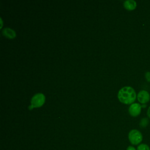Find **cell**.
Returning a JSON list of instances; mask_svg holds the SVG:
<instances>
[{"label":"cell","mask_w":150,"mask_h":150,"mask_svg":"<svg viewBox=\"0 0 150 150\" xmlns=\"http://www.w3.org/2000/svg\"><path fill=\"white\" fill-rule=\"evenodd\" d=\"M145 79L147 82L150 83V71H146L145 73Z\"/></svg>","instance_id":"10"},{"label":"cell","mask_w":150,"mask_h":150,"mask_svg":"<svg viewBox=\"0 0 150 150\" xmlns=\"http://www.w3.org/2000/svg\"><path fill=\"white\" fill-rule=\"evenodd\" d=\"M126 150H137V148H135L133 145H129L127 148Z\"/></svg>","instance_id":"11"},{"label":"cell","mask_w":150,"mask_h":150,"mask_svg":"<svg viewBox=\"0 0 150 150\" xmlns=\"http://www.w3.org/2000/svg\"><path fill=\"white\" fill-rule=\"evenodd\" d=\"M135 90L129 86L121 88L118 93V98L120 102L125 104H132L137 98Z\"/></svg>","instance_id":"1"},{"label":"cell","mask_w":150,"mask_h":150,"mask_svg":"<svg viewBox=\"0 0 150 150\" xmlns=\"http://www.w3.org/2000/svg\"><path fill=\"white\" fill-rule=\"evenodd\" d=\"M149 118H148V117H143L142 118L139 122V125L140 127V128H145L149 124Z\"/></svg>","instance_id":"8"},{"label":"cell","mask_w":150,"mask_h":150,"mask_svg":"<svg viewBox=\"0 0 150 150\" xmlns=\"http://www.w3.org/2000/svg\"><path fill=\"white\" fill-rule=\"evenodd\" d=\"M45 101V96L42 93H37L35 94L31 100V105L28 107L29 110L33 108L40 107L43 105Z\"/></svg>","instance_id":"3"},{"label":"cell","mask_w":150,"mask_h":150,"mask_svg":"<svg viewBox=\"0 0 150 150\" xmlns=\"http://www.w3.org/2000/svg\"><path fill=\"white\" fill-rule=\"evenodd\" d=\"M142 106L139 103H134L130 105L128 108V112L130 115L134 117H136L140 115L141 112Z\"/></svg>","instance_id":"5"},{"label":"cell","mask_w":150,"mask_h":150,"mask_svg":"<svg viewBox=\"0 0 150 150\" xmlns=\"http://www.w3.org/2000/svg\"><path fill=\"white\" fill-rule=\"evenodd\" d=\"M2 34L4 36L8 39H13L16 37L15 32L13 29L9 28H4L2 30Z\"/></svg>","instance_id":"7"},{"label":"cell","mask_w":150,"mask_h":150,"mask_svg":"<svg viewBox=\"0 0 150 150\" xmlns=\"http://www.w3.org/2000/svg\"><path fill=\"white\" fill-rule=\"evenodd\" d=\"M137 2L134 0H127L124 2V8L128 11H133L137 7Z\"/></svg>","instance_id":"6"},{"label":"cell","mask_w":150,"mask_h":150,"mask_svg":"<svg viewBox=\"0 0 150 150\" xmlns=\"http://www.w3.org/2000/svg\"><path fill=\"white\" fill-rule=\"evenodd\" d=\"M129 142L132 145H138L142 143L143 141V135L140 131L137 129H131L128 135Z\"/></svg>","instance_id":"2"},{"label":"cell","mask_w":150,"mask_h":150,"mask_svg":"<svg viewBox=\"0 0 150 150\" xmlns=\"http://www.w3.org/2000/svg\"><path fill=\"white\" fill-rule=\"evenodd\" d=\"M137 150H150V146L145 143H141L137 146Z\"/></svg>","instance_id":"9"},{"label":"cell","mask_w":150,"mask_h":150,"mask_svg":"<svg viewBox=\"0 0 150 150\" xmlns=\"http://www.w3.org/2000/svg\"><path fill=\"white\" fill-rule=\"evenodd\" d=\"M146 115L148 118L150 119V105L148 107L147 111H146Z\"/></svg>","instance_id":"12"},{"label":"cell","mask_w":150,"mask_h":150,"mask_svg":"<svg viewBox=\"0 0 150 150\" xmlns=\"http://www.w3.org/2000/svg\"><path fill=\"white\" fill-rule=\"evenodd\" d=\"M137 99L141 104H145L150 100L149 93L145 90H142L138 92L137 95Z\"/></svg>","instance_id":"4"}]
</instances>
